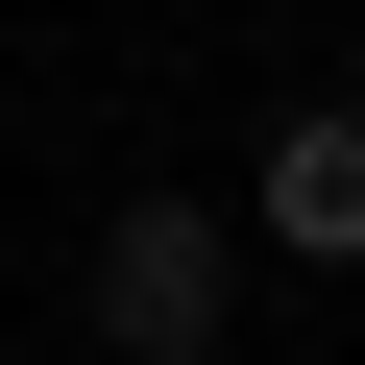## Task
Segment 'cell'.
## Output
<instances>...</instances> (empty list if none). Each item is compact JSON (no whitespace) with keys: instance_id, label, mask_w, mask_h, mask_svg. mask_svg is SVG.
Wrapping results in <instances>:
<instances>
[{"instance_id":"cell-2","label":"cell","mask_w":365,"mask_h":365,"mask_svg":"<svg viewBox=\"0 0 365 365\" xmlns=\"http://www.w3.org/2000/svg\"><path fill=\"white\" fill-rule=\"evenodd\" d=\"M244 220H268L292 268H365V122H341V98H317V122H268V195H244Z\"/></svg>"},{"instance_id":"cell-1","label":"cell","mask_w":365,"mask_h":365,"mask_svg":"<svg viewBox=\"0 0 365 365\" xmlns=\"http://www.w3.org/2000/svg\"><path fill=\"white\" fill-rule=\"evenodd\" d=\"M73 292H98V341H122V365H220V292H244V220H195V195H122Z\"/></svg>"}]
</instances>
